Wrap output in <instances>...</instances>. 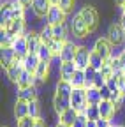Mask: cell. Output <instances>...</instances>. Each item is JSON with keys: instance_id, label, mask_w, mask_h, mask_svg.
I'll use <instances>...</instances> for the list:
<instances>
[{"instance_id": "32", "label": "cell", "mask_w": 125, "mask_h": 127, "mask_svg": "<svg viewBox=\"0 0 125 127\" xmlns=\"http://www.w3.org/2000/svg\"><path fill=\"white\" fill-rule=\"evenodd\" d=\"M85 117L88 120H99L100 118V113H99V106H86V109L83 111Z\"/></svg>"}, {"instance_id": "1", "label": "cell", "mask_w": 125, "mask_h": 127, "mask_svg": "<svg viewBox=\"0 0 125 127\" xmlns=\"http://www.w3.org/2000/svg\"><path fill=\"white\" fill-rule=\"evenodd\" d=\"M69 28H71V34H72L76 39H85V37H88V34H90V28H88L86 23L81 20L79 14H74L72 18L69 20Z\"/></svg>"}, {"instance_id": "35", "label": "cell", "mask_w": 125, "mask_h": 127, "mask_svg": "<svg viewBox=\"0 0 125 127\" xmlns=\"http://www.w3.org/2000/svg\"><path fill=\"white\" fill-rule=\"evenodd\" d=\"M12 41H14V37L9 34L5 28H2V32H0V46H11Z\"/></svg>"}, {"instance_id": "26", "label": "cell", "mask_w": 125, "mask_h": 127, "mask_svg": "<svg viewBox=\"0 0 125 127\" xmlns=\"http://www.w3.org/2000/svg\"><path fill=\"white\" fill-rule=\"evenodd\" d=\"M77 115H79V113H77L74 108H69L67 111H64V113H60V115H58V118H60L58 122H64V124H67V125H72L74 120L77 118Z\"/></svg>"}, {"instance_id": "29", "label": "cell", "mask_w": 125, "mask_h": 127, "mask_svg": "<svg viewBox=\"0 0 125 127\" xmlns=\"http://www.w3.org/2000/svg\"><path fill=\"white\" fill-rule=\"evenodd\" d=\"M14 20L11 7H2V14H0V23H2V28H5L11 21Z\"/></svg>"}, {"instance_id": "53", "label": "cell", "mask_w": 125, "mask_h": 127, "mask_svg": "<svg viewBox=\"0 0 125 127\" xmlns=\"http://www.w3.org/2000/svg\"><path fill=\"white\" fill-rule=\"evenodd\" d=\"M123 53H125V48H123Z\"/></svg>"}, {"instance_id": "15", "label": "cell", "mask_w": 125, "mask_h": 127, "mask_svg": "<svg viewBox=\"0 0 125 127\" xmlns=\"http://www.w3.org/2000/svg\"><path fill=\"white\" fill-rule=\"evenodd\" d=\"M76 71H77V67H76L74 62H64V64H60V65H58V76H60V79H67V81H71Z\"/></svg>"}, {"instance_id": "13", "label": "cell", "mask_w": 125, "mask_h": 127, "mask_svg": "<svg viewBox=\"0 0 125 127\" xmlns=\"http://www.w3.org/2000/svg\"><path fill=\"white\" fill-rule=\"evenodd\" d=\"M16 94H18V99L30 102V101H37L39 88H37L35 85H30V87H25V88H18V92H16Z\"/></svg>"}, {"instance_id": "3", "label": "cell", "mask_w": 125, "mask_h": 127, "mask_svg": "<svg viewBox=\"0 0 125 127\" xmlns=\"http://www.w3.org/2000/svg\"><path fill=\"white\" fill-rule=\"evenodd\" d=\"M81 16V20L86 23V27L90 28V32H93L97 28V25H99V14H97V11H95V7H92V5H85V7H81V11L77 12Z\"/></svg>"}, {"instance_id": "12", "label": "cell", "mask_w": 125, "mask_h": 127, "mask_svg": "<svg viewBox=\"0 0 125 127\" xmlns=\"http://www.w3.org/2000/svg\"><path fill=\"white\" fill-rule=\"evenodd\" d=\"M51 5L53 4L50 2V0H34L32 2V11H34V14L37 16V18H44L46 20V16H48Z\"/></svg>"}, {"instance_id": "31", "label": "cell", "mask_w": 125, "mask_h": 127, "mask_svg": "<svg viewBox=\"0 0 125 127\" xmlns=\"http://www.w3.org/2000/svg\"><path fill=\"white\" fill-rule=\"evenodd\" d=\"M39 34H41L42 42H46V44H48L50 41H53V39H55V37H53V27H51V25H48V23L42 27V30L39 32Z\"/></svg>"}, {"instance_id": "6", "label": "cell", "mask_w": 125, "mask_h": 127, "mask_svg": "<svg viewBox=\"0 0 125 127\" xmlns=\"http://www.w3.org/2000/svg\"><path fill=\"white\" fill-rule=\"evenodd\" d=\"M90 53H92V50H88L86 46L77 48V53H76V58H74V64H76L77 69L85 71V69L90 67Z\"/></svg>"}, {"instance_id": "49", "label": "cell", "mask_w": 125, "mask_h": 127, "mask_svg": "<svg viewBox=\"0 0 125 127\" xmlns=\"http://www.w3.org/2000/svg\"><path fill=\"white\" fill-rule=\"evenodd\" d=\"M115 4H116V5H118V7H122V5H123V4H125V0H115Z\"/></svg>"}, {"instance_id": "37", "label": "cell", "mask_w": 125, "mask_h": 127, "mask_svg": "<svg viewBox=\"0 0 125 127\" xmlns=\"http://www.w3.org/2000/svg\"><path fill=\"white\" fill-rule=\"evenodd\" d=\"M35 118H32V117H25V118H21V120H18V127H35Z\"/></svg>"}, {"instance_id": "39", "label": "cell", "mask_w": 125, "mask_h": 127, "mask_svg": "<svg viewBox=\"0 0 125 127\" xmlns=\"http://www.w3.org/2000/svg\"><path fill=\"white\" fill-rule=\"evenodd\" d=\"M86 124H88V118L85 117V113H79V115H77V118L74 120L72 127H86Z\"/></svg>"}, {"instance_id": "46", "label": "cell", "mask_w": 125, "mask_h": 127, "mask_svg": "<svg viewBox=\"0 0 125 127\" xmlns=\"http://www.w3.org/2000/svg\"><path fill=\"white\" fill-rule=\"evenodd\" d=\"M35 127H46V124H44V122H42V120L39 118V120L35 122Z\"/></svg>"}, {"instance_id": "45", "label": "cell", "mask_w": 125, "mask_h": 127, "mask_svg": "<svg viewBox=\"0 0 125 127\" xmlns=\"http://www.w3.org/2000/svg\"><path fill=\"white\" fill-rule=\"evenodd\" d=\"M122 27H123V30H125V14H122V18H120V21H118Z\"/></svg>"}, {"instance_id": "21", "label": "cell", "mask_w": 125, "mask_h": 127, "mask_svg": "<svg viewBox=\"0 0 125 127\" xmlns=\"http://www.w3.org/2000/svg\"><path fill=\"white\" fill-rule=\"evenodd\" d=\"M14 117H16V122L28 117V102L26 101H21V99H16V104H14Z\"/></svg>"}, {"instance_id": "50", "label": "cell", "mask_w": 125, "mask_h": 127, "mask_svg": "<svg viewBox=\"0 0 125 127\" xmlns=\"http://www.w3.org/2000/svg\"><path fill=\"white\" fill-rule=\"evenodd\" d=\"M120 9H122V14H125V4H123V5H122Z\"/></svg>"}, {"instance_id": "52", "label": "cell", "mask_w": 125, "mask_h": 127, "mask_svg": "<svg viewBox=\"0 0 125 127\" xmlns=\"http://www.w3.org/2000/svg\"><path fill=\"white\" fill-rule=\"evenodd\" d=\"M115 127H123V125H115Z\"/></svg>"}, {"instance_id": "41", "label": "cell", "mask_w": 125, "mask_h": 127, "mask_svg": "<svg viewBox=\"0 0 125 127\" xmlns=\"http://www.w3.org/2000/svg\"><path fill=\"white\" fill-rule=\"evenodd\" d=\"M100 90V97H102V101H109V99H111V90H109V87L107 85H104L102 88H99Z\"/></svg>"}, {"instance_id": "30", "label": "cell", "mask_w": 125, "mask_h": 127, "mask_svg": "<svg viewBox=\"0 0 125 127\" xmlns=\"http://www.w3.org/2000/svg\"><path fill=\"white\" fill-rule=\"evenodd\" d=\"M28 117H32L35 120L41 118V106H39V101H30L28 102Z\"/></svg>"}, {"instance_id": "4", "label": "cell", "mask_w": 125, "mask_h": 127, "mask_svg": "<svg viewBox=\"0 0 125 127\" xmlns=\"http://www.w3.org/2000/svg\"><path fill=\"white\" fill-rule=\"evenodd\" d=\"M107 39L111 41V44H115V46L125 44V30H123V27L120 23L109 25V28H107Z\"/></svg>"}, {"instance_id": "5", "label": "cell", "mask_w": 125, "mask_h": 127, "mask_svg": "<svg viewBox=\"0 0 125 127\" xmlns=\"http://www.w3.org/2000/svg\"><path fill=\"white\" fill-rule=\"evenodd\" d=\"M65 21H67V12L56 4L51 5L48 16H46V23L48 25H58V23H65Z\"/></svg>"}, {"instance_id": "17", "label": "cell", "mask_w": 125, "mask_h": 127, "mask_svg": "<svg viewBox=\"0 0 125 127\" xmlns=\"http://www.w3.org/2000/svg\"><path fill=\"white\" fill-rule=\"evenodd\" d=\"M53 108L55 111L60 115V113H64V111H67L71 108V97H64V95H60V94H55V97H53Z\"/></svg>"}, {"instance_id": "2", "label": "cell", "mask_w": 125, "mask_h": 127, "mask_svg": "<svg viewBox=\"0 0 125 127\" xmlns=\"http://www.w3.org/2000/svg\"><path fill=\"white\" fill-rule=\"evenodd\" d=\"M86 106V88H74L71 94V108H74L77 113H83Z\"/></svg>"}, {"instance_id": "19", "label": "cell", "mask_w": 125, "mask_h": 127, "mask_svg": "<svg viewBox=\"0 0 125 127\" xmlns=\"http://www.w3.org/2000/svg\"><path fill=\"white\" fill-rule=\"evenodd\" d=\"M86 102H88V106H99L102 102L100 90L95 87H88L86 88Z\"/></svg>"}, {"instance_id": "10", "label": "cell", "mask_w": 125, "mask_h": 127, "mask_svg": "<svg viewBox=\"0 0 125 127\" xmlns=\"http://www.w3.org/2000/svg\"><path fill=\"white\" fill-rule=\"evenodd\" d=\"M16 62V53L11 46H0V64L4 69H9Z\"/></svg>"}, {"instance_id": "44", "label": "cell", "mask_w": 125, "mask_h": 127, "mask_svg": "<svg viewBox=\"0 0 125 127\" xmlns=\"http://www.w3.org/2000/svg\"><path fill=\"white\" fill-rule=\"evenodd\" d=\"M32 2H34V0H20V4H21V5H25V7L32 5Z\"/></svg>"}, {"instance_id": "25", "label": "cell", "mask_w": 125, "mask_h": 127, "mask_svg": "<svg viewBox=\"0 0 125 127\" xmlns=\"http://www.w3.org/2000/svg\"><path fill=\"white\" fill-rule=\"evenodd\" d=\"M37 57H39V60L41 62H51V58L55 57L53 55V51L50 50V46L46 44V42H42L41 46H39V50H37V53H35Z\"/></svg>"}, {"instance_id": "48", "label": "cell", "mask_w": 125, "mask_h": 127, "mask_svg": "<svg viewBox=\"0 0 125 127\" xmlns=\"http://www.w3.org/2000/svg\"><path fill=\"white\" fill-rule=\"evenodd\" d=\"M55 127H72V125H67V124H64V122H58Z\"/></svg>"}, {"instance_id": "24", "label": "cell", "mask_w": 125, "mask_h": 127, "mask_svg": "<svg viewBox=\"0 0 125 127\" xmlns=\"http://www.w3.org/2000/svg\"><path fill=\"white\" fill-rule=\"evenodd\" d=\"M71 83H72L74 88H85V87H86V74H85V71L77 69V71L74 72L72 79H71Z\"/></svg>"}, {"instance_id": "36", "label": "cell", "mask_w": 125, "mask_h": 127, "mask_svg": "<svg viewBox=\"0 0 125 127\" xmlns=\"http://www.w3.org/2000/svg\"><path fill=\"white\" fill-rule=\"evenodd\" d=\"M106 85V78H104V74L99 71L97 74H95V78H93V85L92 87H95V88H102Z\"/></svg>"}, {"instance_id": "20", "label": "cell", "mask_w": 125, "mask_h": 127, "mask_svg": "<svg viewBox=\"0 0 125 127\" xmlns=\"http://www.w3.org/2000/svg\"><path fill=\"white\" fill-rule=\"evenodd\" d=\"M55 90H56L55 94H60V95H64V97H71V94H72L74 87H72L71 81H67V79H58Z\"/></svg>"}, {"instance_id": "33", "label": "cell", "mask_w": 125, "mask_h": 127, "mask_svg": "<svg viewBox=\"0 0 125 127\" xmlns=\"http://www.w3.org/2000/svg\"><path fill=\"white\" fill-rule=\"evenodd\" d=\"M64 44H65L64 41H58V39H53V41H50V42H48L50 50L53 51V55H55V57H58V55H60V51L64 50Z\"/></svg>"}, {"instance_id": "38", "label": "cell", "mask_w": 125, "mask_h": 127, "mask_svg": "<svg viewBox=\"0 0 125 127\" xmlns=\"http://www.w3.org/2000/svg\"><path fill=\"white\" fill-rule=\"evenodd\" d=\"M106 85L109 87V90H111V92H120V90H118V78H116V76L107 78V79H106Z\"/></svg>"}, {"instance_id": "43", "label": "cell", "mask_w": 125, "mask_h": 127, "mask_svg": "<svg viewBox=\"0 0 125 127\" xmlns=\"http://www.w3.org/2000/svg\"><path fill=\"white\" fill-rule=\"evenodd\" d=\"M118 90H120V94L125 97V76L118 78Z\"/></svg>"}, {"instance_id": "51", "label": "cell", "mask_w": 125, "mask_h": 127, "mask_svg": "<svg viewBox=\"0 0 125 127\" xmlns=\"http://www.w3.org/2000/svg\"><path fill=\"white\" fill-rule=\"evenodd\" d=\"M50 2H51V4L55 5V4H58V0H50Z\"/></svg>"}, {"instance_id": "28", "label": "cell", "mask_w": 125, "mask_h": 127, "mask_svg": "<svg viewBox=\"0 0 125 127\" xmlns=\"http://www.w3.org/2000/svg\"><path fill=\"white\" fill-rule=\"evenodd\" d=\"M104 62H106V60H104L97 51H93V50H92V53H90V67H93L95 71H102Z\"/></svg>"}, {"instance_id": "8", "label": "cell", "mask_w": 125, "mask_h": 127, "mask_svg": "<svg viewBox=\"0 0 125 127\" xmlns=\"http://www.w3.org/2000/svg\"><path fill=\"white\" fill-rule=\"evenodd\" d=\"M93 51H97L104 60L109 58V55H111V50H113V44L111 41H109L107 37H99L95 42H93V48H92Z\"/></svg>"}, {"instance_id": "40", "label": "cell", "mask_w": 125, "mask_h": 127, "mask_svg": "<svg viewBox=\"0 0 125 127\" xmlns=\"http://www.w3.org/2000/svg\"><path fill=\"white\" fill-rule=\"evenodd\" d=\"M74 2H76V0H58V4H56V5H60L65 12H69V11L74 7Z\"/></svg>"}, {"instance_id": "11", "label": "cell", "mask_w": 125, "mask_h": 127, "mask_svg": "<svg viewBox=\"0 0 125 127\" xmlns=\"http://www.w3.org/2000/svg\"><path fill=\"white\" fill-rule=\"evenodd\" d=\"M23 71H25V67H23V58H16V62H14L9 69H5V74H7V78H9V81L18 83V79H20V76H21Z\"/></svg>"}, {"instance_id": "9", "label": "cell", "mask_w": 125, "mask_h": 127, "mask_svg": "<svg viewBox=\"0 0 125 127\" xmlns=\"http://www.w3.org/2000/svg\"><path fill=\"white\" fill-rule=\"evenodd\" d=\"M77 48H79V44H76V42H72V41H67L65 44H64V50L60 51V55H58V60L64 64V62H74V58H76V53H77Z\"/></svg>"}, {"instance_id": "7", "label": "cell", "mask_w": 125, "mask_h": 127, "mask_svg": "<svg viewBox=\"0 0 125 127\" xmlns=\"http://www.w3.org/2000/svg\"><path fill=\"white\" fill-rule=\"evenodd\" d=\"M11 48L14 50V53H16V58H25L30 51H28V39L26 35H18V37H14Z\"/></svg>"}, {"instance_id": "27", "label": "cell", "mask_w": 125, "mask_h": 127, "mask_svg": "<svg viewBox=\"0 0 125 127\" xmlns=\"http://www.w3.org/2000/svg\"><path fill=\"white\" fill-rule=\"evenodd\" d=\"M30 85H34V72L23 71L20 79H18V83H16V87L18 88H25V87H30Z\"/></svg>"}, {"instance_id": "16", "label": "cell", "mask_w": 125, "mask_h": 127, "mask_svg": "<svg viewBox=\"0 0 125 127\" xmlns=\"http://www.w3.org/2000/svg\"><path fill=\"white\" fill-rule=\"evenodd\" d=\"M53 27V37L58 39V41H64L67 42L69 41V34H71V28H69V23H58V25H51Z\"/></svg>"}, {"instance_id": "47", "label": "cell", "mask_w": 125, "mask_h": 127, "mask_svg": "<svg viewBox=\"0 0 125 127\" xmlns=\"http://www.w3.org/2000/svg\"><path fill=\"white\" fill-rule=\"evenodd\" d=\"M86 127H97V124H95V120H88V124H86Z\"/></svg>"}, {"instance_id": "18", "label": "cell", "mask_w": 125, "mask_h": 127, "mask_svg": "<svg viewBox=\"0 0 125 127\" xmlns=\"http://www.w3.org/2000/svg\"><path fill=\"white\" fill-rule=\"evenodd\" d=\"M99 113H100L102 118H109V120H111L115 117V113H116V106L111 101H102L99 104Z\"/></svg>"}, {"instance_id": "14", "label": "cell", "mask_w": 125, "mask_h": 127, "mask_svg": "<svg viewBox=\"0 0 125 127\" xmlns=\"http://www.w3.org/2000/svg\"><path fill=\"white\" fill-rule=\"evenodd\" d=\"M5 30L9 32L12 37H18V35H28V32L25 30V20H12V21L5 27Z\"/></svg>"}, {"instance_id": "23", "label": "cell", "mask_w": 125, "mask_h": 127, "mask_svg": "<svg viewBox=\"0 0 125 127\" xmlns=\"http://www.w3.org/2000/svg\"><path fill=\"white\" fill-rule=\"evenodd\" d=\"M28 51L30 53H37L39 46L42 44V39H41V34H35V32H28Z\"/></svg>"}, {"instance_id": "42", "label": "cell", "mask_w": 125, "mask_h": 127, "mask_svg": "<svg viewBox=\"0 0 125 127\" xmlns=\"http://www.w3.org/2000/svg\"><path fill=\"white\" fill-rule=\"evenodd\" d=\"M95 124H97V127H111V120L109 118H99V120H95Z\"/></svg>"}, {"instance_id": "22", "label": "cell", "mask_w": 125, "mask_h": 127, "mask_svg": "<svg viewBox=\"0 0 125 127\" xmlns=\"http://www.w3.org/2000/svg\"><path fill=\"white\" fill-rule=\"evenodd\" d=\"M39 62H41V60H39V57H37L35 53H28V55L23 58V67H25V71H28V72H35Z\"/></svg>"}, {"instance_id": "34", "label": "cell", "mask_w": 125, "mask_h": 127, "mask_svg": "<svg viewBox=\"0 0 125 127\" xmlns=\"http://www.w3.org/2000/svg\"><path fill=\"white\" fill-rule=\"evenodd\" d=\"M12 11V16H14V20H25V5L21 4H14L11 7Z\"/></svg>"}]
</instances>
